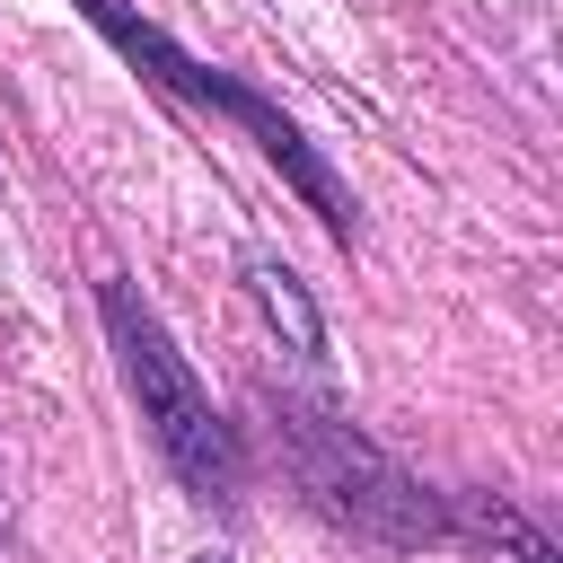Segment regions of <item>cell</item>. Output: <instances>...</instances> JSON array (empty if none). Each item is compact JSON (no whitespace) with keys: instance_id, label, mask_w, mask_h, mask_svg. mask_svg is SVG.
I'll list each match as a JSON object with an SVG mask.
<instances>
[{"instance_id":"obj_1","label":"cell","mask_w":563,"mask_h":563,"mask_svg":"<svg viewBox=\"0 0 563 563\" xmlns=\"http://www.w3.org/2000/svg\"><path fill=\"white\" fill-rule=\"evenodd\" d=\"M106 334H114V352H123V378H132L141 422H150V440L167 449V466H176L202 501H229V493H238V440H229V422L211 413V396H202V378L185 369V352L167 343V325L132 299V282H106Z\"/></svg>"},{"instance_id":"obj_2","label":"cell","mask_w":563,"mask_h":563,"mask_svg":"<svg viewBox=\"0 0 563 563\" xmlns=\"http://www.w3.org/2000/svg\"><path fill=\"white\" fill-rule=\"evenodd\" d=\"M79 9H88V18H97V26H106V35L123 44V53H132V62H150V70H158V79H167L176 97H194V106H220V114H238V123H246V132L264 141V158H273V167H282V176H290V185H299V194L317 202V220H325L334 238H352V202H343V185L325 176V158H317V150H308V141H299V132H290V123H282V114H273V106H264V97L246 88V79H220V70H202V62H194V53H176V44L158 35V26H141V18L123 9V0H79Z\"/></svg>"},{"instance_id":"obj_3","label":"cell","mask_w":563,"mask_h":563,"mask_svg":"<svg viewBox=\"0 0 563 563\" xmlns=\"http://www.w3.org/2000/svg\"><path fill=\"white\" fill-rule=\"evenodd\" d=\"M246 282H255V299H264V317H273V325L290 334V352H317V343H325V325H317V308H308V290L290 282V264H255Z\"/></svg>"},{"instance_id":"obj_4","label":"cell","mask_w":563,"mask_h":563,"mask_svg":"<svg viewBox=\"0 0 563 563\" xmlns=\"http://www.w3.org/2000/svg\"><path fill=\"white\" fill-rule=\"evenodd\" d=\"M484 519H493V537H501V545H510V563H554V545H545V537H537V528H528V519H519V510H501V501H493V510H484Z\"/></svg>"},{"instance_id":"obj_5","label":"cell","mask_w":563,"mask_h":563,"mask_svg":"<svg viewBox=\"0 0 563 563\" xmlns=\"http://www.w3.org/2000/svg\"><path fill=\"white\" fill-rule=\"evenodd\" d=\"M202 563H229V554H202Z\"/></svg>"}]
</instances>
